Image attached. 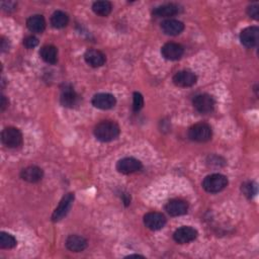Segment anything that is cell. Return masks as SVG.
<instances>
[{
  "label": "cell",
  "instance_id": "6da1fadb",
  "mask_svg": "<svg viewBox=\"0 0 259 259\" xmlns=\"http://www.w3.org/2000/svg\"><path fill=\"white\" fill-rule=\"evenodd\" d=\"M120 133L119 125L113 120H103L94 127V136L101 142H110L115 140Z\"/></svg>",
  "mask_w": 259,
  "mask_h": 259
},
{
  "label": "cell",
  "instance_id": "7a4b0ae2",
  "mask_svg": "<svg viewBox=\"0 0 259 259\" xmlns=\"http://www.w3.org/2000/svg\"><path fill=\"white\" fill-rule=\"evenodd\" d=\"M213 131L210 124L206 122H199L193 124L188 130V138L191 141L205 143L212 139Z\"/></svg>",
  "mask_w": 259,
  "mask_h": 259
},
{
  "label": "cell",
  "instance_id": "3957f363",
  "mask_svg": "<svg viewBox=\"0 0 259 259\" xmlns=\"http://www.w3.org/2000/svg\"><path fill=\"white\" fill-rule=\"evenodd\" d=\"M228 185V178L220 173L208 175L203 181V187L210 193H217L225 189Z\"/></svg>",
  "mask_w": 259,
  "mask_h": 259
},
{
  "label": "cell",
  "instance_id": "277c9868",
  "mask_svg": "<svg viewBox=\"0 0 259 259\" xmlns=\"http://www.w3.org/2000/svg\"><path fill=\"white\" fill-rule=\"evenodd\" d=\"M2 141L9 148H18L23 144V134L17 127H6L2 133Z\"/></svg>",
  "mask_w": 259,
  "mask_h": 259
},
{
  "label": "cell",
  "instance_id": "5b68a950",
  "mask_svg": "<svg viewBox=\"0 0 259 259\" xmlns=\"http://www.w3.org/2000/svg\"><path fill=\"white\" fill-rule=\"evenodd\" d=\"M73 202H74V193H72V192L67 193L66 196H65L61 200L59 206L54 211V213L52 215V221L56 223L66 217L73 205Z\"/></svg>",
  "mask_w": 259,
  "mask_h": 259
},
{
  "label": "cell",
  "instance_id": "8992f818",
  "mask_svg": "<svg viewBox=\"0 0 259 259\" xmlns=\"http://www.w3.org/2000/svg\"><path fill=\"white\" fill-rule=\"evenodd\" d=\"M192 103H193L194 108H196L199 112L204 113V114L211 113L214 110L215 104H216L214 97L207 93L197 95L193 98Z\"/></svg>",
  "mask_w": 259,
  "mask_h": 259
},
{
  "label": "cell",
  "instance_id": "52a82bcc",
  "mask_svg": "<svg viewBox=\"0 0 259 259\" xmlns=\"http://www.w3.org/2000/svg\"><path fill=\"white\" fill-rule=\"evenodd\" d=\"M142 167H143L142 162L133 157L122 158L116 163V170L122 174L135 173V172L141 170Z\"/></svg>",
  "mask_w": 259,
  "mask_h": 259
},
{
  "label": "cell",
  "instance_id": "ba28073f",
  "mask_svg": "<svg viewBox=\"0 0 259 259\" xmlns=\"http://www.w3.org/2000/svg\"><path fill=\"white\" fill-rule=\"evenodd\" d=\"M198 235H199V233L194 228L188 227V226H183L174 232L173 239L176 243L187 244V243L192 242L193 240H196Z\"/></svg>",
  "mask_w": 259,
  "mask_h": 259
},
{
  "label": "cell",
  "instance_id": "9c48e42d",
  "mask_svg": "<svg viewBox=\"0 0 259 259\" xmlns=\"http://www.w3.org/2000/svg\"><path fill=\"white\" fill-rule=\"evenodd\" d=\"M60 102L65 107L73 108L79 104L80 96L77 94V92L72 87L65 86V88L62 89Z\"/></svg>",
  "mask_w": 259,
  "mask_h": 259
},
{
  "label": "cell",
  "instance_id": "30bf717a",
  "mask_svg": "<svg viewBox=\"0 0 259 259\" xmlns=\"http://www.w3.org/2000/svg\"><path fill=\"white\" fill-rule=\"evenodd\" d=\"M144 224L148 229L158 231L166 225V218L161 213L151 212L144 216Z\"/></svg>",
  "mask_w": 259,
  "mask_h": 259
},
{
  "label": "cell",
  "instance_id": "8fae6325",
  "mask_svg": "<svg viewBox=\"0 0 259 259\" xmlns=\"http://www.w3.org/2000/svg\"><path fill=\"white\" fill-rule=\"evenodd\" d=\"M198 81L197 75L189 70L177 72L173 76V83L178 87H190Z\"/></svg>",
  "mask_w": 259,
  "mask_h": 259
},
{
  "label": "cell",
  "instance_id": "7c38bea8",
  "mask_svg": "<svg viewBox=\"0 0 259 259\" xmlns=\"http://www.w3.org/2000/svg\"><path fill=\"white\" fill-rule=\"evenodd\" d=\"M241 43L247 48H254L259 42V29L257 27H249L241 32Z\"/></svg>",
  "mask_w": 259,
  "mask_h": 259
},
{
  "label": "cell",
  "instance_id": "4fadbf2b",
  "mask_svg": "<svg viewBox=\"0 0 259 259\" xmlns=\"http://www.w3.org/2000/svg\"><path fill=\"white\" fill-rule=\"evenodd\" d=\"M184 53V49L181 45L176 43H167L161 48L162 56L169 61L179 60Z\"/></svg>",
  "mask_w": 259,
  "mask_h": 259
},
{
  "label": "cell",
  "instance_id": "5bb4252c",
  "mask_svg": "<svg viewBox=\"0 0 259 259\" xmlns=\"http://www.w3.org/2000/svg\"><path fill=\"white\" fill-rule=\"evenodd\" d=\"M116 103L115 97L110 93H98L92 98V104L94 107L99 109H110Z\"/></svg>",
  "mask_w": 259,
  "mask_h": 259
},
{
  "label": "cell",
  "instance_id": "9a60e30c",
  "mask_svg": "<svg viewBox=\"0 0 259 259\" xmlns=\"http://www.w3.org/2000/svg\"><path fill=\"white\" fill-rule=\"evenodd\" d=\"M166 212L172 217L185 215L188 211V204L182 200H171L165 206Z\"/></svg>",
  "mask_w": 259,
  "mask_h": 259
},
{
  "label": "cell",
  "instance_id": "2e32d148",
  "mask_svg": "<svg viewBox=\"0 0 259 259\" xmlns=\"http://www.w3.org/2000/svg\"><path fill=\"white\" fill-rule=\"evenodd\" d=\"M85 62L93 68L101 67L105 63V56L98 50H88L84 55Z\"/></svg>",
  "mask_w": 259,
  "mask_h": 259
},
{
  "label": "cell",
  "instance_id": "e0dca14e",
  "mask_svg": "<svg viewBox=\"0 0 259 259\" xmlns=\"http://www.w3.org/2000/svg\"><path fill=\"white\" fill-rule=\"evenodd\" d=\"M21 177L30 183H36L43 179L44 171L38 166H29L22 170Z\"/></svg>",
  "mask_w": 259,
  "mask_h": 259
},
{
  "label": "cell",
  "instance_id": "ac0fdd59",
  "mask_svg": "<svg viewBox=\"0 0 259 259\" xmlns=\"http://www.w3.org/2000/svg\"><path fill=\"white\" fill-rule=\"evenodd\" d=\"M162 32L167 36H177L184 30V25L177 20H166L161 24Z\"/></svg>",
  "mask_w": 259,
  "mask_h": 259
},
{
  "label": "cell",
  "instance_id": "d6986e66",
  "mask_svg": "<svg viewBox=\"0 0 259 259\" xmlns=\"http://www.w3.org/2000/svg\"><path fill=\"white\" fill-rule=\"evenodd\" d=\"M65 244L67 249L72 252H82L87 247V240L79 235H70Z\"/></svg>",
  "mask_w": 259,
  "mask_h": 259
},
{
  "label": "cell",
  "instance_id": "ffe728a7",
  "mask_svg": "<svg viewBox=\"0 0 259 259\" xmlns=\"http://www.w3.org/2000/svg\"><path fill=\"white\" fill-rule=\"evenodd\" d=\"M27 27L32 33L42 34L46 29V21L43 16L36 15L28 19Z\"/></svg>",
  "mask_w": 259,
  "mask_h": 259
},
{
  "label": "cell",
  "instance_id": "44dd1931",
  "mask_svg": "<svg viewBox=\"0 0 259 259\" xmlns=\"http://www.w3.org/2000/svg\"><path fill=\"white\" fill-rule=\"evenodd\" d=\"M179 7L174 4H168L156 8L153 11V15L157 18H170L179 14Z\"/></svg>",
  "mask_w": 259,
  "mask_h": 259
},
{
  "label": "cell",
  "instance_id": "7402d4cb",
  "mask_svg": "<svg viewBox=\"0 0 259 259\" xmlns=\"http://www.w3.org/2000/svg\"><path fill=\"white\" fill-rule=\"evenodd\" d=\"M40 56L46 63L55 64L58 60V50L52 45H47L41 49Z\"/></svg>",
  "mask_w": 259,
  "mask_h": 259
},
{
  "label": "cell",
  "instance_id": "603a6c76",
  "mask_svg": "<svg viewBox=\"0 0 259 259\" xmlns=\"http://www.w3.org/2000/svg\"><path fill=\"white\" fill-rule=\"evenodd\" d=\"M69 23V17L64 12L57 11L51 17V25L55 29H63Z\"/></svg>",
  "mask_w": 259,
  "mask_h": 259
},
{
  "label": "cell",
  "instance_id": "cb8c5ba5",
  "mask_svg": "<svg viewBox=\"0 0 259 259\" xmlns=\"http://www.w3.org/2000/svg\"><path fill=\"white\" fill-rule=\"evenodd\" d=\"M112 10V6L109 2H96L92 5V11L95 15L100 17H107Z\"/></svg>",
  "mask_w": 259,
  "mask_h": 259
},
{
  "label": "cell",
  "instance_id": "d4e9b609",
  "mask_svg": "<svg viewBox=\"0 0 259 259\" xmlns=\"http://www.w3.org/2000/svg\"><path fill=\"white\" fill-rule=\"evenodd\" d=\"M17 244V239L13 235L6 232L0 233V247L3 249H12L16 247Z\"/></svg>",
  "mask_w": 259,
  "mask_h": 259
},
{
  "label": "cell",
  "instance_id": "484cf974",
  "mask_svg": "<svg viewBox=\"0 0 259 259\" xmlns=\"http://www.w3.org/2000/svg\"><path fill=\"white\" fill-rule=\"evenodd\" d=\"M241 189H242V192L244 193V196L247 197L248 199H251L252 197H254L255 194H256V192H257L256 183L251 182V181L243 183Z\"/></svg>",
  "mask_w": 259,
  "mask_h": 259
},
{
  "label": "cell",
  "instance_id": "4316f807",
  "mask_svg": "<svg viewBox=\"0 0 259 259\" xmlns=\"http://www.w3.org/2000/svg\"><path fill=\"white\" fill-rule=\"evenodd\" d=\"M144 106V97L140 92H134L133 94V109L139 111Z\"/></svg>",
  "mask_w": 259,
  "mask_h": 259
},
{
  "label": "cell",
  "instance_id": "83f0119b",
  "mask_svg": "<svg viewBox=\"0 0 259 259\" xmlns=\"http://www.w3.org/2000/svg\"><path fill=\"white\" fill-rule=\"evenodd\" d=\"M24 45L28 49H33V48H36L39 45V40L36 37H34V36H30V37L25 39Z\"/></svg>",
  "mask_w": 259,
  "mask_h": 259
},
{
  "label": "cell",
  "instance_id": "f1b7e54d",
  "mask_svg": "<svg viewBox=\"0 0 259 259\" xmlns=\"http://www.w3.org/2000/svg\"><path fill=\"white\" fill-rule=\"evenodd\" d=\"M247 14L250 18L254 20H258L259 17V7L257 5H252L247 9Z\"/></svg>",
  "mask_w": 259,
  "mask_h": 259
},
{
  "label": "cell",
  "instance_id": "f546056e",
  "mask_svg": "<svg viewBox=\"0 0 259 259\" xmlns=\"http://www.w3.org/2000/svg\"><path fill=\"white\" fill-rule=\"evenodd\" d=\"M2 7H3V10L7 13H12L13 11L16 10V7H17V4L16 3H13V2H5L2 4Z\"/></svg>",
  "mask_w": 259,
  "mask_h": 259
},
{
  "label": "cell",
  "instance_id": "4dcf8cb0",
  "mask_svg": "<svg viewBox=\"0 0 259 259\" xmlns=\"http://www.w3.org/2000/svg\"><path fill=\"white\" fill-rule=\"evenodd\" d=\"M8 105H9V101H7L6 96L3 95L2 96V111H4Z\"/></svg>",
  "mask_w": 259,
  "mask_h": 259
}]
</instances>
